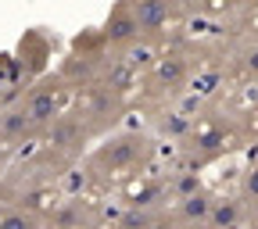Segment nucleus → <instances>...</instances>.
<instances>
[{"label": "nucleus", "instance_id": "f257e3e1", "mask_svg": "<svg viewBox=\"0 0 258 229\" xmlns=\"http://www.w3.org/2000/svg\"><path fill=\"white\" fill-rule=\"evenodd\" d=\"M64 83L61 75H54V79H43V83H36V86H29L25 93H22V108H25V115H29V122H32V133H47V129L57 122V115H61V104H64Z\"/></svg>", "mask_w": 258, "mask_h": 229}, {"label": "nucleus", "instance_id": "f03ea898", "mask_svg": "<svg viewBox=\"0 0 258 229\" xmlns=\"http://www.w3.org/2000/svg\"><path fill=\"white\" fill-rule=\"evenodd\" d=\"M86 143V122L79 115H57V122L47 129V147L54 154H76Z\"/></svg>", "mask_w": 258, "mask_h": 229}, {"label": "nucleus", "instance_id": "7ed1b4c3", "mask_svg": "<svg viewBox=\"0 0 258 229\" xmlns=\"http://www.w3.org/2000/svg\"><path fill=\"white\" fill-rule=\"evenodd\" d=\"M144 150H147V136L129 133V136H118V140H111L108 147H101L97 165H104L108 172H118V169H125V165H133Z\"/></svg>", "mask_w": 258, "mask_h": 229}, {"label": "nucleus", "instance_id": "20e7f679", "mask_svg": "<svg viewBox=\"0 0 258 229\" xmlns=\"http://www.w3.org/2000/svg\"><path fill=\"white\" fill-rule=\"evenodd\" d=\"M101 36H104L108 47H129V43L140 36V22H137L133 4H129V0H122V4L111 11V18H108V25H104Z\"/></svg>", "mask_w": 258, "mask_h": 229}, {"label": "nucleus", "instance_id": "39448f33", "mask_svg": "<svg viewBox=\"0 0 258 229\" xmlns=\"http://www.w3.org/2000/svg\"><path fill=\"white\" fill-rule=\"evenodd\" d=\"M29 136H36V133H32V122H29L22 101L0 108V143H22Z\"/></svg>", "mask_w": 258, "mask_h": 229}, {"label": "nucleus", "instance_id": "423d86ee", "mask_svg": "<svg viewBox=\"0 0 258 229\" xmlns=\"http://www.w3.org/2000/svg\"><path fill=\"white\" fill-rule=\"evenodd\" d=\"M133 15L140 22V32H158L169 22V0H129Z\"/></svg>", "mask_w": 258, "mask_h": 229}, {"label": "nucleus", "instance_id": "0eeeda50", "mask_svg": "<svg viewBox=\"0 0 258 229\" xmlns=\"http://www.w3.org/2000/svg\"><path fill=\"white\" fill-rule=\"evenodd\" d=\"M212 201L205 197V193H194V197H183V204H179V218L183 222H208V215H212Z\"/></svg>", "mask_w": 258, "mask_h": 229}, {"label": "nucleus", "instance_id": "6e6552de", "mask_svg": "<svg viewBox=\"0 0 258 229\" xmlns=\"http://www.w3.org/2000/svg\"><path fill=\"white\" fill-rule=\"evenodd\" d=\"M0 229H40V215L32 208H8L0 215Z\"/></svg>", "mask_w": 258, "mask_h": 229}, {"label": "nucleus", "instance_id": "1a4fd4ad", "mask_svg": "<svg viewBox=\"0 0 258 229\" xmlns=\"http://www.w3.org/2000/svg\"><path fill=\"white\" fill-rule=\"evenodd\" d=\"M208 222H212L215 229H233V225L240 222V204H237V201H230V204H215L212 215H208Z\"/></svg>", "mask_w": 258, "mask_h": 229}, {"label": "nucleus", "instance_id": "9d476101", "mask_svg": "<svg viewBox=\"0 0 258 229\" xmlns=\"http://www.w3.org/2000/svg\"><path fill=\"white\" fill-rule=\"evenodd\" d=\"M183 75H186V61L183 57H169V61L158 64V83L176 86V83H183Z\"/></svg>", "mask_w": 258, "mask_h": 229}, {"label": "nucleus", "instance_id": "9b49d317", "mask_svg": "<svg viewBox=\"0 0 258 229\" xmlns=\"http://www.w3.org/2000/svg\"><path fill=\"white\" fill-rule=\"evenodd\" d=\"M244 193H247V197H258V169H251V172H247V183H244Z\"/></svg>", "mask_w": 258, "mask_h": 229}, {"label": "nucleus", "instance_id": "f8f14e48", "mask_svg": "<svg viewBox=\"0 0 258 229\" xmlns=\"http://www.w3.org/2000/svg\"><path fill=\"white\" fill-rule=\"evenodd\" d=\"M247 68H254V72H258V50H251V54H247Z\"/></svg>", "mask_w": 258, "mask_h": 229}, {"label": "nucleus", "instance_id": "ddd939ff", "mask_svg": "<svg viewBox=\"0 0 258 229\" xmlns=\"http://www.w3.org/2000/svg\"><path fill=\"white\" fill-rule=\"evenodd\" d=\"M230 4H237V8H251V4H258V0H230Z\"/></svg>", "mask_w": 258, "mask_h": 229}, {"label": "nucleus", "instance_id": "4468645a", "mask_svg": "<svg viewBox=\"0 0 258 229\" xmlns=\"http://www.w3.org/2000/svg\"><path fill=\"white\" fill-rule=\"evenodd\" d=\"M190 229H215V225H212V222H201V225H198V222H194Z\"/></svg>", "mask_w": 258, "mask_h": 229}, {"label": "nucleus", "instance_id": "2eb2a0df", "mask_svg": "<svg viewBox=\"0 0 258 229\" xmlns=\"http://www.w3.org/2000/svg\"><path fill=\"white\" fill-rule=\"evenodd\" d=\"M0 161H4V158H0Z\"/></svg>", "mask_w": 258, "mask_h": 229}]
</instances>
